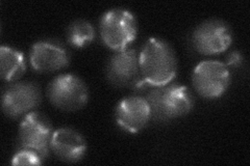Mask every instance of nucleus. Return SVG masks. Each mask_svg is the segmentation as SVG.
I'll list each match as a JSON object with an SVG mask.
<instances>
[{"mask_svg": "<svg viewBox=\"0 0 250 166\" xmlns=\"http://www.w3.org/2000/svg\"><path fill=\"white\" fill-rule=\"evenodd\" d=\"M194 89L206 99L219 98L230 83L229 71L226 65L217 60L202 61L193 73Z\"/></svg>", "mask_w": 250, "mask_h": 166, "instance_id": "nucleus-6", "label": "nucleus"}, {"mask_svg": "<svg viewBox=\"0 0 250 166\" xmlns=\"http://www.w3.org/2000/svg\"><path fill=\"white\" fill-rule=\"evenodd\" d=\"M150 118L149 104L142 97L125 98L116 108L117 123L123 130L130 133H137L145 128Z\"/></svg>", "mask_w": 250, "mask_h": 166, "instance_id": "nucleus-11", "label": "nucleus"}, {"mask_svg": "<svg viewBox=\"0 0 250 166\" xmlns=\"http://www.w3.org/2000/svg\"><path fill=\"white\" fill-rule=\"evenodd\" d=\"M141 76L151 86L169 84L177 73V59L172 47L161 38H150L139 55Z\"/></svg>", "mask_w": 250, "mask_h": 166, "instance_id": "nucleus-1", "label": "nucleus"}, {"mask_svg": "<svg viewBox=\"0 0 250 166\" xmlns=\"http://www.w3.org/2000/svg\"><path fill=\"white\" fill-rule=\"evenodd\" d=\"M52 128L49 121L38 112L25 115L19 128V148L36 153L41 159H46L50 148Z\"/></svg>", "mask_w": 250, "mask_h": 166, "instance_id": "nucleus-5", "label": "nucleus"}, {"mask_svg": "<svg viewBox=\"0 0 250 166\" xmlns=\"http://www.w3.org/2000/svg\"><path fill=\"white\" fill-rule=\"evenodd\" d=\"M106 76L108 81L117 88L139 85L142 76L136 49L125 48L117 51L108 60Z\"/></svg>", "mask_w": 250, "mask_h": 166, "instance_id": "nucleus-9", "label": "nucleus"}, {"mask_svg": "<svg viewBox=\"0 0 250 166\" xmlns=\"http://www.w3.org/2000/svg\"><path fill=\"white\" fill-rule=\"evenodd\" d=\"M13 165H40L42 159L36 153L28 149H19L13 158Z\"/></svg>", "mask_w": 250, "mask_h": 166, "instance_id": "nucleus-15", "label": "nucleus"}, {"mask_svg": "<svg viewBox=\"0 0 250 166\" xmlns=\"http://www.w3.org/2000/svg\"><path fill=\"white\" fill-rule=\"evenodd\" d=\"M41 102V92L33 82L9 84L2 92V110L10 118L28 114Z\"/></svg>", "mask_w": 250, "mask_h": 166, "instance_id": "nucleus-8", "label": "nucleus"}, {"mask_svg": "<svg viewBox=\"0 0 250 166\" xmlns=\"http://www.w3.org/2000/svg\"><path fill=\"white\" fill-rule=\"evenodd\" d=\"M50 148L60 160L73 163L84 156L87 147L80 133L71 129H59L52 134Z\"/></svg>", "mask_w": 250, "mask_h": 166, "instance_id": "nucleus-12", "label": "nucleus"}, {"mask_svg": "<svg viewBox=\"0 0 250 166\" xmlns=\"http://www.w3.org/2000/svg\"><path fill=\"white\" fill-rule=\"evenodd\" d=\"M51 104L64 111H76L87 104L89 92L80 77L64 74L56 77L47 89Z\"/></svg>", "mask_w": 250, "mask_h": 166, "instance_id": "nucleus-4", "label": "nucleus"}, {"mask_svg": "<svg viewBox=\"0 0 250 166\" xmlns=\"http://www.w3.org/2000/svg\"><path fill=\"white\" fill-rule=\"evenodd\" d=\"M94 37H95V31H94L93 26L89 22L83 20L74 21L67 30V39L69 44H71L73 47H77V48L90 44L94 39Z\"/></svg>", "mask_w": 250, "mask_h": 166, "instance_id": "nucleus-14", "label": "nucleus"}, {"mask_svg": "<svg viewBox=\"0 0 250 166\" xmlns=\"http://www.w3.org/2000/svg\"><path fill=\"white\" fill-rule=\"evenodd\" d=\"M242 60H243V57H242L240 52L238 51L231 52L228 57V66H231V67L239 66L242 62Z\"/></svg>", "mask_w": 250, "mask_h": 166, "instance_id": "nucleus-16", "label": "nucleus"}, {"mask_svg": "<svg viewBox=\"0 0 250 166\" xmlns=\"http://www.w3.org/2000/svg\"><path fill=\"white\" fill-rule=\"evenodd\" d=\"M29 59L31 67L38 72L51 73L68 65L69 54L59 42L46 39L31 47Z\"/></svg>", "mask_w": 250, "mask_h": 166, "instance_id": "nucleus-10", "label": "nucleus"}, {"mask_svg": "<svg viewBox=\"0 0 250 166\" xmlns=\"http://www.w3.org/2000/svg\"><path fill=\"white\" fill-rule=\"evenodd\" d=\"M149 104L151 118L168 122L189 113L194 105V97L187 86L166 84L155 86L145 98Z\"/></svg>", "mask_w": 250, "mask_h": 166, "instance_id": "nucleus-2", "label": "nucleus"}, {"mask_svg": "<svg viewBox=\"0 0 250 166\" xmlns=\"http://www.w3.org/2000/svg\"><path fill=\"white\" fill-rule=\"evenodd\" d=\"M138 26L134 15L115 9L106 12L100 20V35L104 43L113 50L120 51L134 41Z\"/></svg>", "mask_w": 250, "mask_h": 166, "instance_id": "nucleus-3", "label": "nucleus"}, {"mask_svg": "<svg viewBox=\"0 0 250 166\" xmlns=\"http://www.w3.org/2000/svg\"><path fill=\"white\" fill-rule=\"evenodd\" d=\"M0 66H1V78L7 82L17 80L26 69L23 54L18 50L4 46L0 50Z\"/></svg>", "mask_w": 250, "mask_h": 166, "instance_id": "nucleus-13", "label": "nucleus"}, {"mask_svg": "<svg viewBox=\"0 0 250 166\" xmlns=\"http://www.w3.org/2000/svg\"><path fill=\"white\" fill-rule=\"evenodd\" d=\"M232 42L230 27L220 20H209L197 26L192 35L194 49L203 55H215L229 49Z\"/></svg>", "mask_w": 250, "mask_h": 166, "instance_id": "nucleus-7", "label": "nucleus"}]
</instances>
